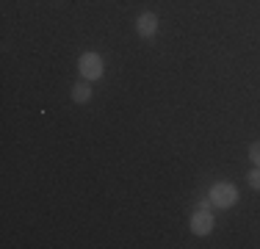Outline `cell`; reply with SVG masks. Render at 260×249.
Masks as SVG:
<instances>
[{
	"mask_svg": "<svg viewBox=\"0 0 260 249\" xmlns=\"http://www.w3.org/2000/svg\"><path fill=\"white\" fill-rule=\"evenodd\" d=\"M136 34H139L141 39H155V34H158V17L152 14V11H141V14L136 17Z\"/></svg>",
	"mask_w": 260,
	"mask_h": 249,
	"instance_id": "cell-4",
	"label": "cell"
},
{
	"mask_svg": "<svg viewBox=\"0 0 260 249\" xmlns=\"http://www.w3.org/2000/svg\"><path fill=\"white\" fill-rule=\"evenodd\" d=\"M91 95H94V91H91V80L80 78L78 83L72 86V103H75V105H86L91 100Z\"/></svg>",
	"mask_w": 260,
	"mask_h": 249,
	"instance_id": "cell-5",
	"label": "cell"
},
{
	"mask_svg": "<svg viewBox=\"0 0 260 249\" xmlns=\"http://www.w3.org/2000/svg\"><path fill=\"white\" fill-rule=\"evenodd\" d=\"M246 183H249L252 191H260V166H255V169L246 174Z\"/></svg>",
	"mask_w": 260,
	"mask_h": 249,
	"instance_id": "cell-6",
	"label": "cell"
},
{
	"mask_svg": "<svg viewBox=\"0 0 260 249\" xmlns=\"http://www.w3.org/2000/svg\"><path fill=\"white\" fill-rule=\"evenodd\" d=\"M78 72H80V78L83 80H100L103 75H105V61H103V55L100 53H94V50H89V53H80V58H78Z\"/></svg>",
	"mask_w": 260,
	"mask_h": 249,
	"instance_id": "cell-2",
	"label": "cell"
},
{
	"mask_svg": "<svg viewBox=\"0 0 260 249\" xmlns=\"http://www.w3.org/2000/svg\"><path fill=\"white\" fill-rule=\"evenodd\" d=\"M208 197H210V202H213V208L216 210H230L238 205V185H233V183H227V180H219V183H213L208 189Z\"/></svg>",
	"mask_w": 260,
	"mask_h": 249,
	"instance_id": "cell-1",
	"label": "cell"
},
{
	"mask_svg": "<svg viewBox=\"0 0 260 249\" xmlns=\"http://www.w3.org/2000/svg\"><path fill=\"white\" fill-rule=\"evenodd\" d=\"M197 208H202V210H213V202H210V197H202Z\"/></svg>",
	"mask_w": 260,
	"mask_h": 249,
	"instance_id": "cell-8",
	"label": "cell"
},
{
	"mask_svg": "<svg viewBox=\"0 0 260 249\" xmlns=\"http://www.w3.org/2000/svg\"><path fill=\"white\" fill-rule=\"evenodd\" d=\"M249 161L255 166H260V141H252L249 144Z\"/></svg>",
	"mask_w": 260,
	"mask_h": 249,
	"instance_id": "cell-7",
	"label": "cell"
},
{
	"mask_svg": "<svg viewBox=\"0 0 260 249\" xmlns=\"http://www.w3.org/2000/svg\"><path fill=\"white\" fill-rule=\"evenodd\" d=\"M188 227H191V233L200 235V238L210 235V233H213V227H216V216H213V210H202V208H197L194 213H191Z\"/></svg>",
	"mask_w": 260,
	"mask_h": 249,
	"instance_id": "cell-3",
	"label": "cell"
}]
</instances>
